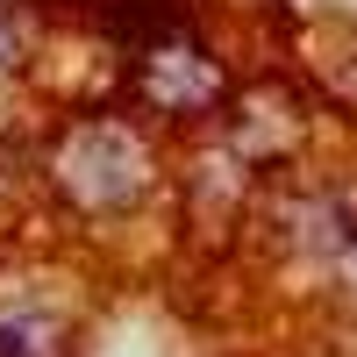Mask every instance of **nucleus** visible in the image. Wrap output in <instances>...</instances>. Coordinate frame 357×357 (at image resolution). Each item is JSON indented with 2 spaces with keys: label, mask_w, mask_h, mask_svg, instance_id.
<instances>
[{
  "label": "nucleus",
  "mask_w": 357,
  "mask_h": 357,
  "mask_svg": "<svg viewBox=\"0 0 357 357\" xmlns=\"http://www.w3.org/2000/svg\"><path fill=\"white\" fill-rule=\"evenodd\" d=\"M57 193L79 207H129L151 186V143L129 122H79L57 143Z\"/></svg>",
  "instance_id": "1"
},
{
  "label": "nucleus",
  "mask_w": 357,
  "mask_h": 357,
  "mask_svg": "<svg viewBox=\"0 0 357 357\" xmlns=\"http://www.w3.org/2000/svg\"><path fill=\"white\" fill-rule=\"evenodd\" d=\"M136 93L151 100L158 114H207V107H222L229 93V72L207 57L193 36H158L151 50H143V65H136Z\"/></svg>",
  "instance_id": "2"
},
{
  "label": "nucleus",
  "mask_w": 357,
  "mask_h": 357,
  "mask_svg": "<svg viewBox=\"0 0 357 357\" xmlns=\"http://www.w3.org/2000/svg\"><path fill=\"white\" fill-rule=\"evenodd\" d=\"M65 314L50 307H0V357H65Z\"/></svg>",
  "instance_id": "3"
},
{
  "label": "nucleus",
  "mask_w": 357,
  "mask_h": 357,
  "mask_svg": "<svg viewBox=\"0 0 357 357\" xmlns=\"http://www.w3.org/2000/svg\"><path fill=\"white\" fill-rule=\"evenodd\" d=\"M22 57V22H15V8H0V72H8Z\"/></svg>",
  "instance_id": "4"
},
{
  "label": "nucleus",
  "mask_w": 357,
  "mask_h": 357,
  "mask_svg": "<svg viewBox=\"0 0 357 357\" xmlns=\"http://www.w3.org/2000/svg\"><path fill=\"white\" fill-rule=\"evenodd\" d=\"M343 272H350V286H357V236L343 243Z\"/></svg>",
  "instance_id": "5"
}]
</instances>
